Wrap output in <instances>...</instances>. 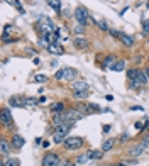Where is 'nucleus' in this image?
<instances>
[{
    "label": "nucleus",
    "instance_id": "16",
    "mask_svg": "<svg viewBox=\"0 0 149 166\" xmlns=\"http://www.w3.org/2000/svg\"><path fill=\"white\" fill-rule=\"evenodd\" d=\"M71 86H73V92H80V90H86V88H88V83H86V81H74Z\"/></svg>",
    "mask_w": 149,
    "mask_h": 166
},
{
    "label": "nucleus",
    "instance_id": "17",
    "mask_svg": "<svg viewBox=\"0 0 149 166\" xmlns=\"http://www.w3.org/2000/svg\"><path fill=\"white\" fill-rule=\"evenodd\" d=\"M48 3H49V7H51L56 14H59V12H61V0H48Z\"/></svg>",
    "mask_w": 149,
    "mask_h": 166
},
{
    "label": "nucleus",
    "instance_id": "42",
    "mask_svg": "<svg viewBox=\"0 0 149 166\" xmlns=\"http://www.w3.org/2000/svg\"><path fill=\"white\" fill-rule=\"evenodd\" d=\"M146 7H147V10H149V2H147V3H146Z\"/></svg>",
    "mask_w": 149,
    "mask_h": 166
},
{
    "label": "nucleus",
    "instance_id": "8",
    "mask_svg": "<svg viewBox=\"0 0 149 166\" xmlns=\"http://www.w3.org/2000/svg\"><path fill=\"white\" fill-rule=\"evenodd\" d=\"M69 122V120H66V114L64 112H59V114H54L53 115V126L58 127V126H63V124Z\"/></svg>",
    "mask_w": 149,
    "mask_h": 166
},
{
    "label": "nucleus",
    "instance_id": "39",
    "mask_svg": "<svg viewBox=\"0 0 149 166\" xmlns=\"http://www.w3.org/2000/svg\"><path fill=\"white\" fill-rule=\"evenodd\" d=\"M43 148H49V141H44V143H43Z\"/></svg>",
    "mask_w": 149,
    "mask_h": 166
},
{
    "label": "nucleus",
    "instance_id": "5",
    "mask_svg": "<svg viewBox=\"0 0 149 166\" xmlns=\"http://www.w3.org/2000/svg\"><path fill=\"white\" fill-rule=\"evenodd\" d=\"M0 120H2V124H3V127H5V129H10V127H14V119H12V114H10L9 109H2Z\"/></svg>",
    "mask_w": 149,
    "mask_h": 166
},
{
    "label": "nucleus",
    "instance_id": "20",
    "mask_svg": "<svg viewBox=\"0 0 149 166\" xmlns=\"http://www.w3.org/2000/svg\"><path fill=\"white\" fill-rule=\"evenodd\" d=\"M74 76H76V70H73V68H64V78H63V80H73Z\"/></svg>",
    "mask_w": 149,
    "mask_h": 166
},
{
    "label": "nucleus",
    "instance_id": "15",
    "mask_svg": "<svg viewBox=\"0 0 149 166\" xmlns=\"http://www.w3.org/2000/svg\"><path fill=\"white\" fill-rule=\"evenodd\" d=\"M74 46H76L78 49H85L86 46H88V39H85V37H80V36H78L76 39H74Z\"/></svg>",
    "mask_w": 149,
    "mask_h": 166
},
{
    "label": "nucleus",
    "instance_id": "34",
    "mask_svg": "<svg viewBox=\"0 0 149 166\" xmlns=\"http://www.w3.org/2000/svg\"><path fill=\"white\" fill-rule=\"evenodd\" d=\"M59 166H71V163H69V161H61Z\"/></svg>",
    "mask_w": 149,
    "mask_h": 166
},
{
    "label": "nucleus",
    "instance_id": "44",
    "mask_svg": "<svg viewBox=\"0 0 149 166\" xmlns=\"http://www.w3.org/2000/svg\"><path fill=\"white\" fill-rule=\"evenodd\" d=\"M71 166H76V164H71Z\"/></svg>",
    "mask_w": 149,
    "mask_h": 166
},
{
    "label": "nucleus",
    "instance_id": "23",
    "mask_svg": "<svg viewBox=\"0 0 149 166\" xmlns=\"http://www.w3.org/2000/svg\"><path fill=\"white\" fill-rule=\"evenodd\" d=\"M24 100H26V105H29V107H34L41 102L39 98H34V97H24Z\"/></svg>",
    "mask_w": 149,
    "mask_h": 166
},
{
    "label": "nucleus",
    "instance_id": "3",
    "mask_svg": "<svg viewBox=\"0 0 149 166\" xmlns=\"http://www.w3.org/2000/svg\"><path fill=\"white\" fill-rule=\"evenodd\" d=\"M39 29H41V34H51L53 31H56V29H54V24H53V20L48 19V17H43V19H41Z\"/></svg>",
    "mask_w": 149,
    "mask_h": 166
},
{
    "label": "nucleus",
    "instance_id": "22",
    "mask_svg": "<svg viewBox=\"0 0 149 166\" xmlns=\"http://www.w3.org/2000/svg\"><path fill=\"white\" fill-rule=\"evenodd\" d=\"M114 144H115V141H114V139H107V141H105V143H103V144H102V151H103V153L110 151V149H112V148H114Z\"/></svg>",
    "mask_w": 149,
    "mask_h": 166
},
{
    "label": "nucleus",
    "instance_id": "31",
    "mask_svg": "<svg viewBox=\"0 0 149 166\" xmlns=\"http://www.w3.org/2000/svg\"><path fill=\"white\" fill-rule=\"evenodd\" d=\"M54 78H56V80H63V78H64V68L58 70L56 75H54Z\"/></svg>",
    "mask_w": 149,
    "mask_h": 166
},
{
    "label": "nucleus",
    "instance_id": "28",
    "mask_svg": "<svg viewBox=\"0 0 149 166\" xmlns=\"http://www.w3.org/2000/svg\"><path fill=\"white\" fill-rule=\"evenodd\" d=\"M97 26L100 27L102 31H105V32H107V31H110V29H109V24H107L105 20H98V22H97Z\"/></svg>",
    "mask_w": 149,
    "mask_h": 166
},
{
    "label": "nucleus",
    "instance_id": "30",
    "mask_svg": "<svg viewBox=\"0 0 149 166\" xmlns=\"http://www.w3.org/2000/svg\"><path fill=\"white\" fill-rule=\"evenodd\" d=\"M34 80H36L37 83H46V81H48V76H44V75H36Z\"/></svg>",
    "mask_w": 149,
    "mask_h": 166
},
{
    "label": "nucleus",
    "instance_id": "14",
    "mask_svg": "<svg viewBox=\"0 0 149 166\" xmlns=\"http://www.w3.org/2000/svg\"><path fill=\"white\" fill-rule=\"evenodd\" d=\"M137 80L141 83V86L142 85H147V75H146V70H137Z\"/></svg>",
    "mask_w": 149,
    "mask_h": 166
},
{
    "label": "nucleus",
    "instance_id": "36",
    "mask_svg": "<svg viewBox=\"0 0 149 166\" xmlns=\"http://www.w3.org/2000/svg\"><path fill=\"white\" fill-rule=\"evenodd\" d=\"M136 129H139V131L142 129V122H137V124H136Z\"/></svg>",
    "mask_w": 149,
    "mask_h": 166
},
{
    "label": "nucleus",
    "instance_id": "13",
    "mask_svg": "<svg viewBox=\"0 0 149 166\" xmlns=\"http://www.w3.org/2000/svg\"><path fill=\"white\" fill-rule=\"evenodd\" d=\"M86 154H88L90 159H102L103 151H102V149H90V151L86 153Z\"/></svg>",
    "mask_w": 149,
    "mask_h": 166
},
{
    "label": "nucleus",
    "instance_id": "40",
    "mask_svg": "<svg viewBox=\"0 0 149 166\" xmlns=\"http://www.w3.org/2000/svg\"><path fill=\"white\" fill-rule=\"evenodd\" d=\"M112 166H127V164H122V163H115V164H112Z\"/></svg>",
    "mask_w": 149,
    "mask_h": 166
},
{
    "label": "nucleus",
    "instance_id": "24",
    "mask_svg": "<svg viewBox=\"0 0 149 166\" xmlns=\"http://www.w3.org/2000/svg\"><path fill=\"white\" fill-rule=\"evenodd\" d=\"M86 95H88V92H86V90H80V92H74L73 97L76 98V100H85Z\"/></svg>",
    "mask_w": 149,
    "mask_h": 166
},
{
    "label": "nucleus",
    "instance_id": "18",
    "mask_svg": "<svg viewBox=\"0 0 149 166\" xmlns=\"http://www.w3.org/2000/svg\"><path fill=\"white\" fill-rule=\"evenodd\" d=\"M51 110H53V114H59V112H64V103H63V102L51 103Z\"/></svg>",
    "mask_w": 149,
    "mask_h": 166
},
{
    "label": "nucleus",
    "instance_id": "10",
    "mask_svg": "<svg viewBox=\"0 0 149 166\" xmlns=\"http://www.w3.org/2000/svg\"><path fill=\"white\" fill-rule=\"evenodd\" d=\"M24 144H26V139H24L20 134H14V136H12V148H14V149H20Z\"/></svg>",
    "mask_w": 149,
    "mask_h": 166
},
{
    "label": "nucleus",
    "instance_id": "1",
    "mask_svg": "<svg viewBox=\"0 0 149 166\" xmlns=\"http://www.w3.org/2000/svg\"><path fill=\"white\" fill-rule=\"evenodd\" d=\"M63 146L68 149V151H73V149H80L83 146V139L80 136H68L66 141L63 143Z\"/></svg>",
    "mask_w": 149,
    "mask_h": 166
},
{
    "label": "nucleus",
    "instance_id": "26",
    "mask_svg": "<svg viewBox=\"0 0 149 166\" xmlns=\"http://www.w3.org/2000/svg\"><path fill=\"white\" fill-rule=\"evenodd\" d=\"M9 3H10V5H14L15 9H17V10L20 12V14H24V9H22V5H20L19 0H9Z\"/></svg>",
    "mask_w": 149,
    "mask_h": 166
},
{
    "label": "nucleus",
    "instance_id": "4",
    "mask_svg": "<svg viewBox=\"0 0 149 166\" xmlns=\"http://www.w3.org/2000/svg\"><path fill=\"white\" fill-rule=\"evenodd\" d=\"M59 156L54 153H46L43 158V166H59Z\"/></svg>",
    "mask_w": 149,
    "mask_h": 166
},
{
    "label": "nucleus",
    "instance_id": "35",
    "mask_svg": "<svg viewBox=\"0 0 149 166\" xmlns=\"http://www.w3.org/2000/svg\"><path fill=\"white\" fill-rule=\"evenodd\" d=\"M131 110H136V112H141V110H142V107L136 105V107H132V109H131Z\"/></svg>",
    "mask_w": 149,
    "mask_h": 166
},
{
    "label": "nucleus",
    "instance_id": "25",
    "mask_svg": "<svg viewBox=\"0 0 149 166\" xmlns=\"http://www.w3.org/2000/svg\"><path fill=\"white\" fill-rule=\"evenodd\" d=\"M0 146H2V154H3V156H5V154H9V153H10V146H9V143H7L5 139H2Z\"/></svg>",
    "mask_w": 149,
    "mask_h": 166
},
{
    "label": "nucleus",
    "instance_id": "38",
    "mask_svg": "<svg viewBox=\"0 0 149 166\" xmlns=\"http://www.w3.org/2000/svg\"><path fill=\"white\" fill-rule=\"evenodd\" d=\"M110 131V126H103V132H109Z\"/></svg>",
    "mask_w": 149,
    "mask_h": 166
},
{
    "label": "nucleus",
    "instance_id": "7",
    "mask_svg": "<svg viewBox=\"0 0 149 166\" xmlns=\"http://www.w3.org/2000/svg\"><path fill=\"white\" fill-rule=\"evenodd\" d=\"M146 148H147V144H144V143L136 144V146H132V148L129 149V156H131V158H139L144 151H146Z\"/></svg>",
    "mask_w": 149,
    "mask_h": 166
},
{
    "label": "nucleus",
    "instance_id": "33",
    "mask_svg": "<svg viewBox=\"0 0 149 166\" xmlns=\"http://www.w3.org/2000/svg\"><path fill=\"white\" fill-rule=\"evenodd\" d=\"M74 32H76V34H83V32H85V26H81V24H78V26L74 27Z\"/></svg>",
    "mask_w": 149,
    "mask_h": 166
},
{
    "label": "nucleus",
    "instance_id": "21",
    "mask_svg": "<svg viewBox=\"0 0 149 166\" xmlns=\"http://www.w3.org/2000/svg\"><path fill=\"white\" fill-rule=\"evenodd\" d=\"M114 65H115V58L114 56H107L105 61H103V65H102V68L107 70V68H112Z\"/></svg>",
    "mask_w": 149,
    "mask_h": 166
},
{
    "label": "nucleus",
    "instance_id": "11",
    "mask_svg": "<svg viewBox=\"0 0 149 166\" xmlns=\"http://www.w3.org/2000/svg\"><path fill=\"white\" fill-rule=\"evenodd\" d=\"M9 103H10L12 107H19V109L26 107V100H24V97H10L9 98Z\"/></svg>",
    "mask_w": 149,
    "mask_h": 166
},
{
    "label": "nucleus",
    "instance_id": "32",
    "mask_svg": "<svg viewBox=\"0 0 149 166\" xmlns=\"http://www.w3.org/2000/svg\"><path fill=\"white\" fill-rule=\"evenodd\" d=\"M142 32L149 36V19H147V20H144V24H142Z\"/></svg>",
    "mask_w": 149,
    "mask_h": 166
},
{
    "label": "nucleus",
    "instance_id": "43",
    "mask_svg": "<svg viewBox=\"0 0 149 166\" xmlns=\"http://www.w3.org/2000/svg\"><path fill=\"white\" fill-rule=\"evenodd\" d=\"M147 43H149V36H147Z\"/></svg>",
    "mask_w": 149,
    "mask_h": 166
},
{
    "label": "nucleus",
    "instance_id": "37",
    "mask_svg": "<svg viewBox=\"0 0 149 166\" xmlns=\"http://www.w3.org/2000/svg\"><path fill=\"white\" fill-rule=\"evenodd\" d=\"M142 143H144V144H147V146H149V136H147V137H144V139H142Z\"/></svg>",
    "mask_w": 149,
    "mask_h": 166
},
{
    "label": "nucleus",
    "instance_id": "29",
    "mask_svg": "<svg viewBox=\"0 0 149 166\" xmlns=\"http://www.w3.org/2000/svg\"><path fill=\"white\" fill-rule=\"evenodd\" d=\"M5 164H7V166H19V164H20V161L17 159V158H10V159L7 161Z\"/></svg>",
    "mask_w": 149,
    "mask_h": 166
},
{
    "label": "nucleus",
    "instance_id": "19",
    "mask_svg": "<svg viewBox=\"0 0 149 166\" xmlns=\"http://www.w3.org/2000/svg\"><path fill=\"white\" fill-rule=\"evenodd\" d=\"M112 71H124V70H126V61H124V60H121V61H115V65L114 66H112Z\"/></svg>",
    "mask_w": 149,
    "mask_h": 166
},
{
    "label": "nucleus",
    "instance_id": "41",
    "mask_svg": "<svg viewBox=\"0 0 149 166\" xmlns=\"http://www.w3.org/2000/svg\"><path fill=\"white\" fill-rule=\"evenodd\" d=\"M146 75H147V78H149V68H146Z\"/></svg>",
    "mask_w": 149,
    "mask_h": 166
},
{
    "label": "nucleus",
    "instance_id": "9",
    "mask_svg": "<svg viewBox=\"0 0 149 166\" xmlns=\"http://www.w3.org/2000/svg\"><path fill=\"white\" fill-rule=\"evenodd\" d=\"M119 39H121V43L124 44V46H127V48H131V46H134V37L129 36V34H126V32H121L119 34Z\"/></svg>",
    "mask_w": 149,
    "mask_h": 166
},
{
    "label": "nucleus",
    "instance_id": "27",
    "mask_svg": "<svg viewBox=\"0 0 149 166\" xmlns=\"http://www.w3.org/2000/svg\"><path fill=\"white\" fill-rule=\"evenodd\" d=\"M88 159H90L88 154H81V156H78V158H76V163H78V164H85Z\"/></svg>",
    "mask_w": 149,
    "mask_h": 166
},
{
    "label": "nucleus",
    "instance_id": "12",
    "mask_svg": "<svg viewBox=\"0 0 149 166\" xmlns=\"http://www.w3.org/2000/svg\"><path fill=\"white\" fill-rule=\"evenodd\" d=\"M46 49L51 53V54H63V48L59 46V43H51Z\"/></svg>",
    "mask_w": 149,
    "mask_h": 166
},
{
    "label": "nucleus",
    "instance_id": "6",
    "mask_svg": "<svg viewBox=\"0 0 149 166\" xmlns=\"http://www.w3.org/2000/svg\"><path fill=\"white\" fill-rule=\"evenodd\" d=\"M66 114V120H69V122H76V120H80L81 117H83V112L78 110V109H69V110H64Z\"/></svg>",
    "mask_w": 149,
    "mask_h": 166
},
{
    "label": "nucleus",
    "instance_id": "2",
    "mask_svg": "<svg viewBox=\"0 0 149 166\" xmlns=\"http://www.w3.org/2000/svg\"><path fill=\"white\" fill-rule=\"evenodd\" d=\"M74 19L78 20V24L86 26V24H88V20H90V14L83 9V7H76V9H74Z\"/></svg>",
    "mask_w": 149,
    "mask_h": 166
}]
</instances>
